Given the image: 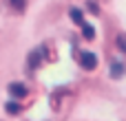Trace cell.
I'll return each mask as SVG.
<instances>
[{"label":"cell","mask_w":126,"mask_h":121,"mask_svg":"<svg viewBox=\"0 0 126 121\" xmlns=\"http://www.w3.org/2000/svg\"><path fill=\"white\" fill-rule=\"evenodd\" d=\"M80 64H82L86 71H93V68L97 66V57H95L93 53H89V51H86V53H82V55H80Z\"/></svg>","instance_id":"6da1fadb"},{"label":"cell","mask_w":126,"mask_h":121,"mask_svg":"<svg viewBox=\"0 0 126 121\" xmlns=\"http://www.w3.org/2000/svg\"><path fill=\"white\" fill-rule=\"evenodd\" d=\"M9 93H11L16 99H22V97H27V95H29L27 86H24V84H20V82H13V84H9Z\"/></svg>","instance_id":"7a4b0ae2"},{"label":"cell","mask_w":126,"mask_h":121,"mask_svg":"<svg viewBox=\"0 0 126 121\" xmlns=\"http://www.w3.org/2000/svg\"><path fill=\"white\" fill-rule=\"evenodd\" d=\"M42 55H44V46H40V48H33V51L29 53V68H38V66H40V60H42Z\"/></svg>","instance_id":"3957f363"},{"label":"cell","mask_w":126,"mask_h":121,"mask_svg":"<svg viewBox=\"0 0 126 121\" xmlns=\"http://www.w3.org/2000/svg\"><path fill=\"white\" fill-rule=\"evenodd\" d=\"M69 15H71V20H73L75 24H84V15H82V11H80L78 7H71V9H69Z\"/></svg>","instance_id":"277c9868"},{"label":"cell","mask_w":126,"mask_h":121,"mask_svg":"<svg viewBox=\"0 0 126 121\" xmlns=\"http://www.w3.org/2000/svg\"><path fill=\"white\" fill-rule=\"evenodd\" d=\"M124 64H120V62H113V64H111V77H113V79H117V77H122V75H124Z\"/></svg>","instance_id":"5b68a950"},{"label":"cell","mask_w":126,"mask_h":121,"mask_svg":"<svg viewBox=\"0 0 126 121\" xmlns=\"http://www.w3.org/2000/svg\"><path fill=\"white\" fill-rule=\"evenodd\" d=\"M82 35H84L86 40H93V37H95V29H93V24H86V22H84V24H82Z\"/></svg>","instance_id":"8992f818"},{"label":"cell","mask_w":126,"mask_h":121,"mask_svg":"<svg viewBox=\"0 0 126 121\" xmlns=\"http://www.w3.org/2000/svg\"><path fill=\"white\" fill-rule=\"evenodd\" d=\"M4 110H7L9 115H18V112H20V106H18L16 101H7V104H4Z\"/></svg>","instance_id":"52a82bcc"},{"label":"cell","mask_w":126,"mask_h":121,"mask_svg":"<svg viewBox=\"0 0 126 121\" xmlns=\"http://www.w3.org/2000/svg\"><path fill=\"white\" fill-rule=\"evenodd\" d=\"M117 46H120V51L126 53V33H120L117 35Z\"/></svg>","instance_id":"ba28073f"},{"label":"cell","mask_w":126,"mask_h":121,"mask_svg":"<svg viewBox=\"0 0 126 121\" xmlns=\"http://www.w3.org/2000/svg\"><path fill=\"white\" fill-rule=\"evenodd\" d=\"M9 2H11V7H16L18 11H22V9H24V0H9Z\"/></svg>","instance_id":"9c48e42d"},{"label":"cell","mask_w":126,"mask_h":121,"mask_svg":"<svg viewBox=\"0 0 126 121\" xmlns=\"http://www.w3.org/2000/svg\"><path fill=\"white\" fill-rule=\"evenodd\" d=\"M89 9H91L93 13H100V9H97V4H95V2H89Z\"/></svg>","instance_id":"30bf717a"}]
</instances>
